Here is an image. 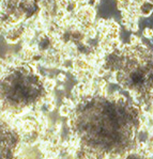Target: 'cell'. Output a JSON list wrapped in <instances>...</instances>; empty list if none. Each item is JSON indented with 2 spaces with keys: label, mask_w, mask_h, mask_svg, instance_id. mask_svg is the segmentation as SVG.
Here are the masks:
<instances>
[{
  "label": "cell",
  "mask_w": 153,
  "mask_h": 159,
  "mask_svg": "<svg viewBox=\"0 0 153 159\" xmlns=\"http://www.w3.org/2000/svg\"><path fill=\"white\" fill-rule=\"evenodd\" d=\"M115 1H119V0H115Z\"/></svg>",
  "instance_id": "cell-3"
},
{
  "label": "cell",
  "mask_w": 153,
  "mask_h": 159,
  "mask_svg": "<svg viewBox=\"0 0 153 159\" xmlns=\"http://www.w3.org/2000/svg\"><path fill=\"white\" fill-rule=\"evenodd\" d=\"M143 36L147 40H153V28L151 27H146L143 30Z\"/></svg>",
  "instance_id": "cell-2"
},
{
  "label": "cell",
  "mask_w": 153,
  "mask_h": 159,
  "mask_svg": "<svg viewBox=\"0 0 153 159\" xmlns=\"http://www.w3.org/2000/svg\"><path fill=\"white\" fill-rule=\"evenodd\" d=\"M43 89L36 75L16 69L0 80V97L12 108H24L41 97Z\"/></svg>",
  "instance_id": "cell-1"
}]
</instances>
